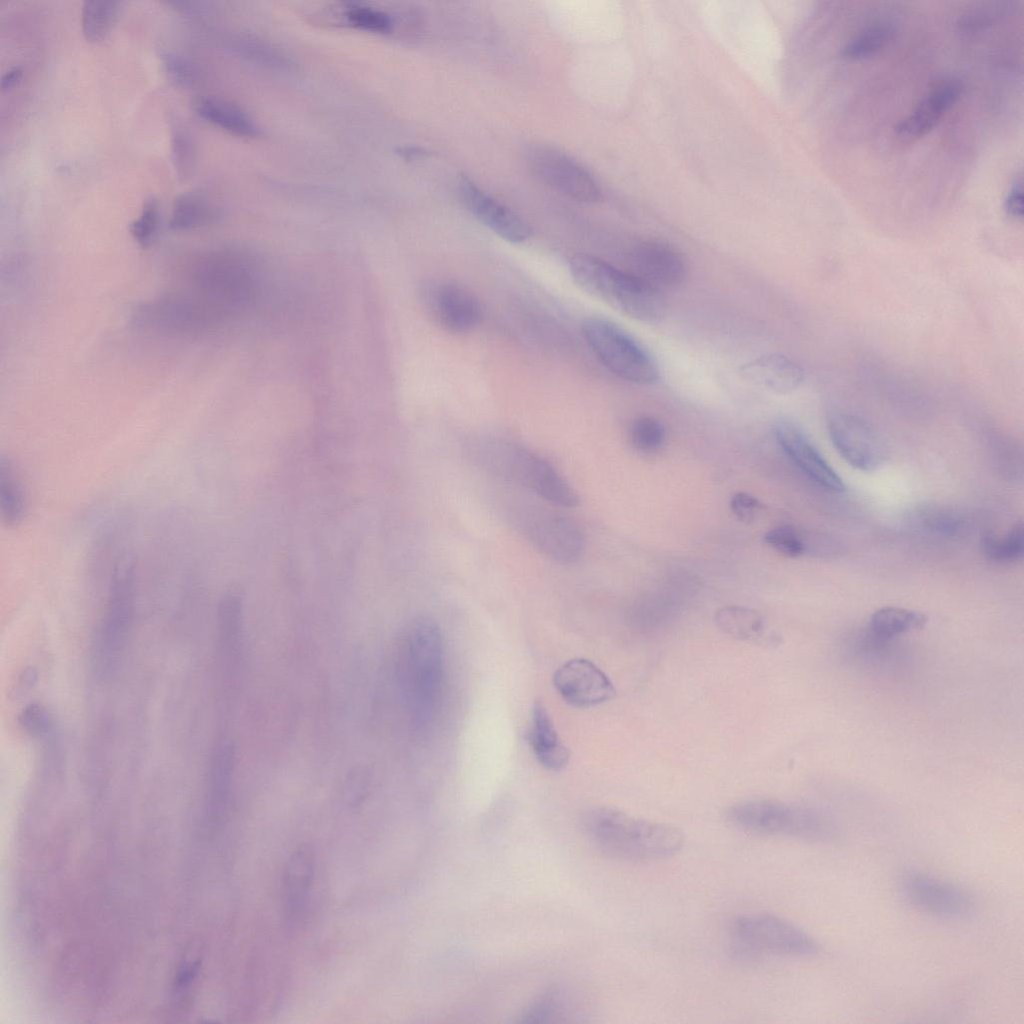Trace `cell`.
Listing matches in <instances>:
<instances>
[{"mask_svg": "<svg viewBox=\"0 0 1024 1024\" xmlns=\"http://www.w3.org/2000/svg\"><path fill=\"white\" fill-rule=\"evenodd\" d=\"M465 449L472 463L490 476L551 505L570 508L579 502L567 480L546 459L522 444L484 437L466 444Z\"/></svg>", "mask_w": 1024, "mask_h": 1024, "instance_id": "6da1fadb", "label": "cell"}, {"mask_svg": "<svg viewBox=\"0 0 1024 1024\" xmlns=\"http://www.w3.org/2000/svg\"><path fill=\"white\" fill-rule=\"evenodd\" d=\"M582 825L586 837L599 851L624 861L666 859L677 854L684 844L679 828L610 807L590 809L584 814Z\"/></svg>", "mask_w": 1024, "mask_h": 1024, "instance_id": "7a4b0ae2", "label": "cell"}, {"mask_svg": "<svg viewBox=\"0 0 1024 1024\" xmlns=\"http://www.w3.org/2000/svg\"><path fill=\"white\" fill-rule=\"evenodd\" d=\"M443 665L439 627L429 618L417 617L403 628L397 648V672L401 694L415 725L425 724L438 702Z\"/></svg>", "mask_w": 1024, "mask_h": 1024, "instance_id": "3957f363", "label": "cell"}, {"mask_svg": "<svg viewBox=\"0 0 1024 1024\" xmlns=\"http://www.w3.org/2000/svg\"><path fill=\"white\" fill-rule=\"evenodd\" d=\"M569 271L583 291L631 318L652 323L665 315L662 292L601 259L574 254L569 259Z\"/></svg>", "mask_w": 1024, "mask_h": 1024, "instance_id": "277c9868", "label": "cell"}, {"mask_svg": "<svg viewBox=\"0 0 1024 1024\" xmlns=\"http://www.w3.org/2000/svg\"><path fill=\"white\" fill-rule=\"evenodd\" d=\"M190 291L227 318L243 308L254 292V273L239 253L212 250L195 255L184 270Z\"/></svg>", "mask_w": 1024, "mask_h": 1024, "instance_id": "5b68a950", "label": "cell"}, {"mask_svg": "<svg viewBox=\"0 0 1024 1024\" xmlns=\"http://www.w3.org/2000/svg\"><path fill=\"white\" fill-rule=\"evenodd\" d=\"M726 817L738 828L756 834L782 835L817 843L841 839L834 823L820 813L777 800L740 801L727 809Z\"/></svg>", "mask_w": 1024, "mask_h": 1024, "instance_id": "8992f818", "label": "cell"}, {"mask_svg": "<svg viewBox=\"0 0 1024 1024\" xmlns=\"http://www.w3.org/2000/svg\"><path fill=\"white\" fill-rule=\"evenodd\" d=\"M729 946L733 956L741 961L765 956L810 957L820 950L803 929L769 913L737 916L729 927Z\"/></svg>", "mask_w": 1024, "mask_h": 1024, "instance_id": "52a82bcc", "label": "cell"}, {"mask_svg": "<svg viewBox=\"0 0 1024 1024\" xmlns=\"http://www.w3.org/2000/svg\"><path fill=\"white\" fill-rule=\"evenodd\" d=\"M135 595V564L127 556L118 560L111 572L104 613L94 644V669L102 680L110 679L119 665L133 622Z\"/></svg>", "mask_w": 1024, "mask_h": 1024, "instance_id": "ba28073f", "label": "cell"}, {"mask_svg": "<svg viewBox=\"0 0 1024 1024\" xmlns=\"http://www.w3.org/2000/svg\"><path fill=\"white\" fill-rule=\"evenodd\" d=\"M504 510L510 525L548 559L571 564L582 555L583 534L569 517L521 499L509 500Z\"/></svg>", "mask_w": 1024, "mask_h": 1024, "instance_id": "9c48e42d", "label": "cell"}, {"mask_svg": "<svg viewBox=\"0 0 1024 1024\" xmlns=\"http://www.w3.org/2000/svg\"><path fill=\"white\" fill-rule=\"evenodd\" d=\"M227 318L197 294L171 292L135 308L136 328L157 335L194 337L209 332Z\"/></svg>", "mask_w": 1024, "mask_h": 1024, "instance_id": "30bf717a", "label": "cell"}, {"mask_svg": "<svg viewBox=\"0 0 1024 1024\" xmlns=\"http://www.w3.org/2000/svg\"><path fill=\"white\" fill-rule=\"evenodd\" d=\"M582 332L594 355L614 375L640 385L658 380V365L650 352L621 326L591 316L584 320Z\"/></svg>", "mask_w": 1024, "mask_h": 1024, "instance_id": "8fae6325", "label": "cell"}, {"mask_svg": "<svg viewBox=\"0 0 1024 1024\" xmlns=\"http://www.w3.org/2000/svg\"><path fill=\"white\" fill-rule=\"evenodd\" d=\"M899 890L912 907L933 917L959 920L974 910V900L965 889L920 871L903 872Z\"/></svg>", "mask_w": 1024, "mask_h": 1024, "instance_id": "7c38bea8", "label": "cell"}, {"mask_svg": "<svg viewBox=\"0 0 1024 1024\" xmlns=\"http://www.w3.org/2000/svg\"><path fill=\"white\" fill-rule=\"evenodd\" d=\"M525 159L540 180L567 197L583 203L599 200L596 181L569 155L544 144H533L526 149Z\"/></svg>", "mask_w": 1024, "mask_h": 1024, "instance_id": "4fadbf2b", "label": "cell"}, {"mask_svg": "<svg viewBox=\"0 0 1024 1024\" xmlns=\"http://www.w3.org/2000/svg\"><path fill=\"white\" fill-rule=\"evenodd\" d=\"M828 432L838 454L857 470L874 471L886 459V446L880 435L856 414L833 412L828 418Z\"/></svg>", "mask_w": 1024, "mask_h": 1024, "instance_id": "5bb4252c", "label": "cell"}, {"mask_svg": "<svg viewBox=\"0 0 1024 1024\" xmlns=\"http://www.w3.org/2000/svg\"><path fill=\"white\" fill-rule=\"evenodd\" d=\"M553 684L561 698L577 708H590L613 698L614 686L592 661L574 658L563 663L553 675Z\"/></svg>", "mask_w": 1024, "mask_h": 1024, "instance_id": "9a60e30c", "label": "cell"}, {"mask_svg": "<svg viewBox=\"0 0 1024 1024\" xmlns=\"http://www.w3.org/2000/svg\"><path fill=\"white\" fill-rule=\"evenodd\" d=\"M628 261L629 273L662 293L677 288L686 277L683 256L661 241L637 243L629 251Z\"/></svg>", "mask_w": 1024, "mask_h": 1024, "instance_id": "2e32d148", "label": "cell"}, {"mask_svg": "<svg viewBox=\"0 0 1024 1024\" xmlns=\"http://www.w3.org/2000/svg\"><path fill=\"white\" fill-rule=\"evenodd\" d=\"M458 194L466 209L485 227L510 243H523L531 228L518 214L492 198L469 178L458 181Z\"/></svg>", "mask_w": 1024, "mask_h": 1024, "instance_id": "e0dca14e", "label": "cell"}, {"mask_svg": "<svg viewBox=\"0 0 1024 1024\" xmlns=\"http://www.w3.org/2000/svg\"><path fill=\"white\" fill-rule=\"evenodd\" d=\"M428 307L439 326L452 334L474 330L482 318L478 298L466 287L452 281H441L428 291Z\"/></svg>", "mask_w": 1024, "mask_h": 1024, "instance_id": "ac0fdd59", "label": "cell"}, {"mask_svg": "<svg viewBox=\"0 0 1024 1024\" xmlns=\"http://www.w3.org/2000/svg\"><path fill=\"white\" fill-rule=\"evenodd\" d=\"M774 433L784 453L806 477L828 491H844L842 479L796 425L779 421Z\"/></svg>", "mask_w": 1024, "mask_h": 1024, "instance_id": "d6986e66", "label": "cell"}, {"mask_svg": "<svg viewBox=\"0 0 1024 1024\" xmlns=\"http://www.w3.org/2000/svg\"><path fill=\"white\" fill-rule=\"evenodd\" d=\"M962 91L963 84L958 78L949 77L935 83L896 125V136L910 142L929 133L957 102Z\"/></svg>", "mask_w": 1024, "mask_h": 1024, "instance_id": "ffe728a7", "label": "cell"}, {"mask_svg": "<svg viewBox=\"0 0 1024 1024\" xmlns=\"http://www.w3.org/2000/svg\"><path fill=\"white\" fill-rule=\"evenodd\" d=\"M740 376L748 382L778 394L793 392L804 381V370L791 358L770 353L755 358L739 368Z\"/></svg>", "mask_w": 1024, "mask_h": 1024, "instance_id": "44dd1931", "label": "cell"}, {"mask_svg": "<svg viewBox=\"0 0 1024 1024\" xmlns=\"http://www.w3.org/2000/svg\"><path fill=\"white\" fill-rule=\"evenodd\" d=\"M234 766L233 745L229 741H221L212 753L208 771L205 813L209 825L218 824L227 811Z\"/></svg>", "mask_w": 1024, "mask_h": 1024, "instance_id": "7402d4cb", "label": "cell"}, {"mask_svg": "<svg viewBox=\"0 0 1024 1024\" xmlns=\"http://www.w3.org/2000/svg\"><path fill=\"white\" fill-rule=\"evenodd\" d=\"M314 864L312 849L302 846L290 856L285 866L282 897L290 921L299 920L306 908L313 883Z\"/></svg>", "mask_w": 1024, "mask_h": 1024, "instance_id": "603a6c76", "label": "cell"}, {"mask_svg": "<svg viewBox=\"0 0 1024 1024\" xmlns=\"http://www.w3.org/2000/svg\"><path fill=\"white\" fill-rule=\"evenodd\" d=\"M529 742L536 760L543 768L560 771L569 763L570 752L541 702H535L532 708Z\"/></svg>", "mask_w": 1024, "mask_h": 1024, "instance_id": "cb8c5ba5", "label": "cell"}, {"mask_svg": "<svg viewBox=\"0 0 1024 1024\" xmlns=\"http://www.w3.org/2000/svg\"><path fill=\"white\" fill-rule=\"evenodd\" d=\"M195 111L206 121L241 137L254 138L260 130L252 117L236 104L214 96L194 100Z\"/></svg>", "mask_w": 1024, "mask_h": 1024, "instance_id": "d4e9b609", "label": "cell"}, {"mask_svg": "<svg viewBox=\"0 0 1024 1024\" xmlns=\"http://www.w3.org/2000/svg\"><path fill=\"white\" fill-rule=\"evenodd\" d=\"M29 502L19 474L9 458L0 459V514L10 528L20 526L27 518Z\"/></svg>", "mask_w": 1024, "mask_h": 1024, "instance_id": "484cf974", "label": "cell"}, {"mask_svg": "<svg viewBox=\"0 0 1024 1024\" xmlns=\"http://www.w3.org/2000/svg\"><path fill=\"white\" fill-rule=\"evenodd\" d=\"M243 603L237 589H230L220 599L217 613L218 644L226 660L234 661L242 645Z\"/></svg>", "mask_w": 1024, "mask_h": 1024, "instance_id": "4316f807", "label": "cell"}, {"mask_svg": "<svg viewBox=\"0 0 1024 1024\" xmlns=\"http://www.w3.org/2000/svg\"><path fill=\"white\" fill-rule=\"evenodd\" d=\"M927 618L921 612L895 606L882 607L870 618L869 629L876 640L886 641L901 634L919 630Z\"/></svg>", "mask_w": 1024, "mask_h": 1024, "instance_id": "83f0119b", "label": "cell"}, {"mask_svg": "<svg viewBox=\"0 0 1024 1024\" xmlns=\"http://www.w3.org/2000/svg\"><path fill=\"white\" fill-rule=\"evenodd\" d=\"M216 217V209L202 195L184 192L173 201L169 226L176 231H189L210 224Z\"/></svg>", "mask_w": 1024, "mask_h": 1024, "instance_id": "f1b7e54d", "label": "cell"}, {"mask_svg": "<svg viewBox=\"0 0 1024 1024\" xmlns=\"http://www.w3.org/2000/svg\"><path fill=\"white\" fill-rule=\"evenodd\" d=\"M714 621L724 634L743 641H755L765 630V620L758 611L738 605L718 609Z\"/></svg>", "mask_w": 1024, "mask_h": 1024, "instance_id": "f546056e", "label": "cell"}, {"mask_svg": "<svg viewBox=\"0 0 1024 1024\" xmlns=\"http://www.w3.org/2000/svg\"><path fill=\"white\" fill-rule=\"evenodd\" d=\"M121 3L114 0H85L81 7V27L89 41L103 39L115 24Z\"/></svg>", "mask_w": 1024, "mask_h": 1024, "instance_id": "4dcf8cb0", "label": "cell"}, {"mask_svg": "<svg viewBox=\"0 0 1024 1024\" xmlns=\"http://www.w3.org/2000/svg\"><path fill=\"white\" fill-rule=\"evenodd\" d=\"M895 29L888 23H876L856 34L842 48L841 54L849 59H862L874 55L893 39Z\"/></svg>", "mask_w": 1024, "mask_h": 1024, "instance_id": "1f68e13d", "label": "cell"}, {"mask_svg": "<svg viewBox=\"0 0 1024 1024\" xmlns=\"http://www.w3.org/2000/svg\"><path fill=\"white\" fill-rule=\"evenodd\" d=\"M981 550L985 557L992 561L1015 562L1020 560L1024 551L1022 522L1014 524L1004 537L993 534L985 535L981 540Z\"/></svg>", "mask_w": 1024, "mask_h": 1024, "instance_id": "d6a6232c", "label": "cell"}, {"mask_svg": "<svg viewBox=\"0 0 1024 1024\" xmlns=\"http://www.w3.org/2000/svg\"><path fill=\"white\" fill-rule=\"evenodd\" d=\"M171 158L177 176L188 178L195 165V143L188 128L179 122L171 127Z\"/></svg>", "mask_w": 1024, "mask_h": 1024, "instance_id": "836d02e7", "label": "cell"}, {"mask_svg": "<svg viewBox=\"0 0 1024 1024\" xmlns=\"http://www.w3.org/2000/svg\"><path fill=\"white\" fill-rule=\"evenodd\" d=\"M631 445L639 452L653 453L665 443L666 430L663 424L649 416L635 419L629 429Z\"/></svg>", "mask_w": 1024, "mask_h": 1024, "instance_id": "e575fe53", "label": "cell"}, {"mask_svg": "<svg viewBox=\"0 0 1024 1024\" xmlns=\"http://www.w3.org/2000/svg\"><path fill=\"white\" fill-rule=\"evenodd\" d=\"M160 225V208L157 199L150 197L143 203L140 214L130 224V233L143 248L155 241Z\"/></svg>", "mask_w": 1024, "mask_h": 1024, "instance_id": "d590c367", "label": "cell"}, {"mask_svg": "<svg viewBox=\"0 0 1024 1024\" xmlns=\"http://www.w3.org/2000/svg\"><path fill=\"white\" fill-rule=\"evenodd\" d=\"M764 542L778 553L787 557H799L806 553L808 544L796 528L783 525L767 531Z\"/></svg>", "mask_w": 1024, "mask_h": 1024, "instance_id": "8d00e7d4", "label": "cell"}, {"mask_svg": "<svg viewBox=\"0 0 1024 1024\" xmlns=\"http://www.w3.org/2000/svg\"><path fill=\"white\" fill-rule=\"evenodd\" d=\"M344 15L350 24L366 31L386 33L393 28L392 17L376 8L352 5L346 8Z\"/></svg>", "mask_w": 1024, "mask_h": 1024, "instance_id": "74e56055", "label": "cell"}, {"mask_svg": "<svg viewBox=\"0 0 1024 1024\" xmlns=\"http://www.w3.org/2000/svg\"><path fill=\"white\" fill-rule=\"evenodd\" d=\"M923 521L929 529L946 536L957 534L963 526V520L959 514L943 508L928 510L924 514Z\"/></svg>", "mask_w": 1024, "mask_h": 1024, "instance_id": "f35d334b", "label": "cell"}, {"mask_svg": "<svg viewBox=\"0 0 1024 1024\" xmlns=\"http://www.w3.org/2000/svg\"><path fill=\"white\" fill-rule=\"evenodd\" d=\"M19 724L31 736H41L50 727V716L42 705L31 703L25 706L19 715Z\"/></svg>", "mask_w": 1024, "mask_h": 1024, "instance_id": "ab89813d", "label": "cell"}, {"mask_svg": "<svg viewBox=\"0 0 1024 1024\" xmlns=\"http://www.w3.org/2000/svg\"><path fill=\"white\" fill-rule=\"evenodd\" d=\"M163 64L169 78L177 85L187 87L194 80V71L190 63L181 57L166 53L163 55Z\"/></svg>", "mask_w": 1024, "mask_h": 1024, "instance_id": "60d3db41", "label": "cell"}, {"mask_svg": "<svg viewBox=\"0 0 1024 1024\" xmlns=\"http://www.w3.org/2000/svg\"><path fill=\"white\" fill-rule=\"evenodd\" d=\"M730 507L737 519L746 523L753 521L763 508L756 497L746 492L735 493L731 498Z\"/></svg>", "mask_w": 1024, "mask_h": 1024, "instance_id": "b9f144b4", "label": "cell"}, {"mask_svg": "<svg viewBox=\"0 0 1024 1024\" xmlns=\"http://www.w3.org/2000/svg\"><path fill=\"white\" fill-rule=\"evenodd\" d=\"M1004 209L1007 215L1014 219L1023 217V181L1021 175L1017 176L1004 201Z\"/></svg>", "mask_w": 1024, "mask_h": 1024, "instance_id": "7bdbcfd3", "label": "cell"}, {"mask_svg": "<svg viewBox=\"0 0 1024 1024\" xmlns=\"http://www.w3.org/2000/svg\"><path fill=\"white\" fill-rule=\"evenodd\" d=\"M22 69L19 66H14L7 70L1 77L0 87L2 90L13 87L21 78Z\"/></svg>", "mask_w": 1024, "mask_h": 1024, "instance_id": "ee69618b", "label": "cell"}]
</instances>
